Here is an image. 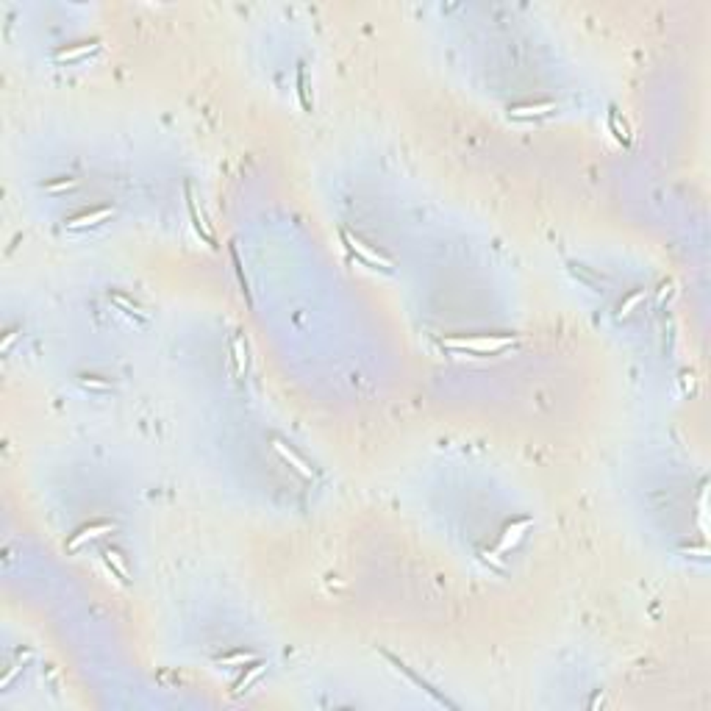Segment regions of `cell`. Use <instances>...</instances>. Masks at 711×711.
Masks as SVG:
<instances>
[{
  "label": "cell",
  "mask_w": 711,
  "mask_h": 711,
  "mask_svg": "<svg viewBox=\"0 0 711 711\" xmlns=\"http://www.w3.org/2000/svg\"><path fill=\"white\" fill-rule=\"evenodd\" d=\"M273 447H275V453H278V456H281V459H284V462H286V464H289L295 473H300L303 478H314V470L306 464V459H300V456L295 453V450H292L286 442H281V439H273Z\"/></svg>",
  "instance_id": "52a82bcc"
},
{
  "label": "cell",
  "mask_w": 711,
  "mask_h": 711,
  "mask_svg": "<svg viewBox=\"0 0 711 711\" xmlns=\"http://www.w3.org/2000/svg\"><path fill=\"white\" fill-rule=\"evenodd\" d=\"M381 656H383V659H386V662H390V664H392V667H395V670H398V673H400V675H406V678H409V681H411V684H414V686H420V689H422V692H425V695H431V697H433V700H436V703H439V706H447V708H456V703H450V700H447V697H444V695H439V692H436V689H433V686H431V684H428V681H422V678H420V675H417V673H414V670H411V667H406V664H403V662H400V659H395V656H392V653H386V651H383V653H381Z\"/></svg>",
  "instance_id": "3957f363"
},
{
  "label": "cell",
  "mask_w": 711,
  "mask_h": 711,
  "mask_svg": "<svg viewBox=\"0 0 711 711\" xmlns=\"http://www.w3.org/2000/svg\"><path fill=\"white\" fill-rule=\"evenodd\" d=\"M106 564H109V569H114V572H117V578L125 584V580H128V564H125V558L120 556V550L109 548V550H106Z\"/></svg>",
  "instance_id": "2e32d148"
},
{
  "label": "cell",
  "mask_w": 711,
  "mask_h": 711,
  "mask_svg": "<svg viewBox=\"0 0 711 711\" xmlns=\"http://www.w3.org/2000/svg\"><path fill=\"white\" fill-rule=\"evenodd\" d=\"M531 526H534V523L528 520V517H526V520H514L511 526H506L503 534H500V542H497V553H508L511 548L520 545V539L526 537V531H528Z\"/></svg>",
  "instance_id": "8992f818"
},
{
  "label": "cell",
  "mask_w": 711,
  "mask_h": 711,
  "mask_svg": "<svg viewBox=\"0 0 711 711\" xmlns=\"http://www.w3.org/2000/svg\"><path fill=\"white\" fill-rule=\"evenodd\" d=\"M264 673H267V662H258V659H256V662H250V664H247V670H245V673H242V675L236 678V684H234L231 695L236 697V695L247 692V689H250V686H253V684H256L258 678H262Z\"/></svg>",
  "instance_id": "30bf717a"
},
{
  "label": "cell",
  "mask_w": 711,
  "mask_h": 711,
  "mask_svg": "<svg viewBox=\"0 0 711 711\" xmlns=\"http://www.w3.org/2000/svg\"><path fill=\"white\" fill-rule=\"evenodd\" d=\"M76 186H78L76 178H61V181L45 183V192H47V195H58V192H67V189H76Z\"/></svg>",
  "instance_id": "ffe728a7"
},
{
  "label": "cell",
  "mask_w": 711,
  "mask_h": 711,
  "mask_svg": "<svg viewBox=\"0 0 711 711\" xmlns=\"http://www.w3.org/2000/svg\"><path fill=\"white\" fill-rule=\"evenodd\" d=\"M183 192H186V206H189V214H192V225H195L198 236H201L206 245H212V247H214V245H217V242H214V234L209 231V225H206L203 214L198 212V203H195V198H192V186L186 183V189H183Z\"/></svg>",
  "instance_id": "9c48e42d"
},
{
  "label": "cell",
  "mask_w": 711,
  "mask_h": 711,
  "mask_svg": "<svg viewBox=\"0 0 711 711\" xmlns=\"http://www.w3.org/2000/svg\"><path fill=\"white\" fill-rule=\"evenodd\" d=\"M642 300H644V289H636L633 295H628V297L620 303V311H617V317H620V319H622V317H628V314H631V311H633V308H636Z\"/></svg>",
  "instance_id": "ac0fdd59"
},
{
  "label": "cell",
  "mask_w": 711,
  "mask_h": 711,
  "mask_svg": "<svg viewBox=\"0 0 711 711\" xmlns=\"http://www.w3.org/2000/svg\"><path fill=\"white\" fill-rule=\"evenodd\" d=\"M14 339H17V331H9V334H6V339H3V345H0V348H3V350H9Z\"/></svg>",
  "instance_id": "7402d4cb"
},
{
  "label": "cell",
  "mask_w": 711,
  "mask_h": 711,
  "mask_svg": "<svg viewBox=\"0 0 711 711\" xmlns=\"http://www.w3.org/2000/svg\"><path fill=\"white\" fill-rule=\"evenodd\" d=\"M111 217H114V209H95V212H84V214L70 217L67 223H64V228L67 231H87V228H95V225L111 220Z\"/></svg>",
  "instance_id": "5b68a950"
},
{
  "label": "cell",
  "mask_w": 711,
  "mask_h": 711,
  "mask_svg": "<svg viewBox=\"0 0 711 711\" xmlns=\"http://www.w3.org/2000/svg\"><path fill=\"white\" fill-rule=\"evenodd\" d=\"M442 345L450 350H459V353L492 356V353H500L508 345H514V337H508V334H503V337H450Z\"/></svg>",
  "instance_id": "6da1fadb"
},
{
  "label": "cell",
  "mask_w": 711,
  "mask_h": 711,
  "mask_svg": "<svg viewBox=\"0 0 711 711\" xmlns=\"http://www.w3.org/2000/svg\"><path fill=\"white\" fill-rule=\"evenodd\" d=\"M81 386L87 390H95V392H109L111 390V381H103L98 375H81Z\"/></svg>",
  "instance_id": "d6986e66"
},
{
  "label": "cell",
  "mask_w": 711,
  "mask_h": 711,
  "mask_svg": "<svg viewBox=\"0 0 711 711\" xmlns=\"http://www.w3.org/2000/svg\"><path fill=\"white\" fill-rule=\"evenodd\" d=\"M100 47V42H78V45H67V47H58L56 53H53V58L58 61V64H64V61H78V58H87V56H92L95 50Z\"/></svg>",
  "instance_id": "ba28073f"
},
{
  "label": "cell",
  "mask_w": 711,
  "mask_h": 711,
  "mask_svg": "<svg viewBox=\"0 0 711 711\" xmlns=\"http://www.w3.org/2000/svg\"><path fill=\"white\" fill-rule=\"evenodd\" d=\"M114 528H117L114 523H92V526H84L78 534H73V537L67 539V545H64V548H67L70 553H76V550H78V548H84L87 542H95V539H100V537L111 534Z\"/></svg>",
  "instance_id": "277c9868"
},
{
  "label": "cell",
  "mask_w": 711,
  "mask_h": 711,
  "mask_svg": "<svg viewBox=\"0 0 711 711\" xmlns=\"http://www.w3.org/2000/svg\"><path fill=\"white\" fill-rule=\"evenodd\" d=\"M295 87H297V100H300V106H303V111H314V103H311V98H308V89H306V64H297V70H295Z\"/></svg>",
  "instance_id": "4fadbf2b"
},
{
  "label": "cell",
  "mask_w": 711,
  "mask_h": 711,
  "mask_svg": "<svg viewBox=\"0 0 711 711\" xmlns=\"http://www.w3.org/2000/svg\"><path fill=\"white\" fill-rule=\"evenodd\" d=\"M342 242L348 245V250L356 256V258H361V262L367 264V267H375V270H386L390 273L392 270V262L390 258H386L383 253H378V250H372L364 239H359L356 234H350L348 228H342Z\"/></svg>",
  "instance_id": "7a4b0ae2"
},
{
  "label": "cell",
  "mask_w": 711,
  "mask_h": 711,
  "mask_svg": "<svg viewBox=\"0 0 711 711\" xmlns=\"http://www.w3.org/2000/svg\"><path fill=\"white\" fill-rule=\"evenodd\" d=\"M250 662H256V653H250V651H236V653H228V656L217 659L220 667H247Z\"/></svg>",
  "instance_id": "9a60e30c"
},
{
  "label": "cell",
  "mask_w": 711,
  "mask_h": 711,
  "mask_svg": "<svg viewBox=\"0 0 711 711\" xmlns=\"http://www.w3.org/2000/svg\"><path fill=\"white\" fill-rule=\"evenodd\" d=\"M23 664H25V662H20V664H14V667H12V670H9V673H6V675H3V681H0V686H3V689H6V686H9V684H12V681H14V675H17V673H20V670H23Z\"/></svg>",
  "instance_id": "44dd1931"
},
{
  "label": "cell",
  "mask_w": 711,
  "mask_h": 711,
  "mask_svg": "<svg viewBox=\"0 0 711 711\" xmlns=\"http://www.w3.org/2000/svg\"><path fill=\"white\" fill-rule=\"evenodd\" d=\"M556 111V103H520V106H508V117L514 120H534V117H545Z\"/></svg>",
  "instance_id": "8fae6325"
},
{
  "label": "cell",
  "mask_w": 711,
  "mask_h": 711,
  "mask_svg": "<svg viewBox=\"0 0 711 711\" xmlns=\"http://www.w3.org/2000/svg\"><path fill=\"white\" fill-rule=\"evenodd\" d=\"M234 361H236V375H245L247 370V348L242 337H234Z\"/></svg>",
  "instance_id": "e0dca14e"
},
{
  "label": "cell",
  "mask_w": 711,
  "mask_h": 711,
  "mask_svg": "<svg viewBox=\"0 0 711 711\" xmlns=\"http://www.w3.org/2000/svg\"><path fill=\"white\" fill-rule=\"evenodd\" d=\"M609 128H611V134H614L622 145L631 142V128H628L625 120H620V111H617V109H609Z\"/></svg>",
  "instance_id": "5bb4252c"
},
{
  "label": "cell",
  "mask_w": 711,
  "mask_h": 711,
  "mask_svg": "<svg viewBox=\"0 0 711 711\" xmlns=\"http://www.w3.org/2000/svg\"><path fill=\"white\" fill-rule=\"evenodd\" d=\"M109 300L122 311V314H128V317H137V319H148V311L139 306V303H134L131 297H125V295H120V292H111L109 295Z\"/></svg>",
  "instance_id": "7c38bea8"
}]
</instances>
